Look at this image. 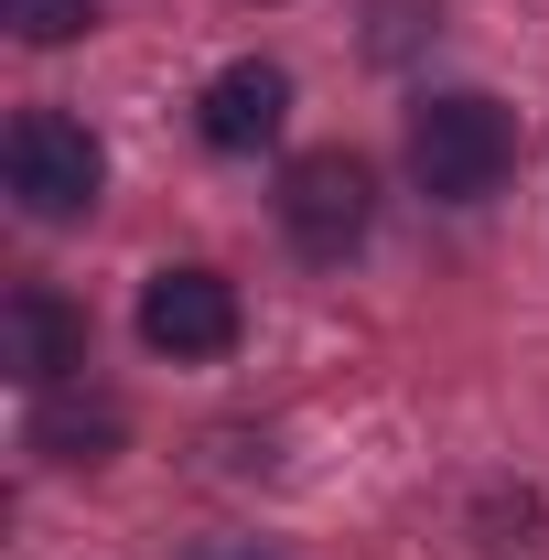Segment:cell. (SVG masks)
<instances>
[{"label": "cell", "mask_w": 549, "mask_h": 560, "mask_svg": "<svg viewBox=\"0 0 549 560\" xmlns=\"http://www.w3.org/2000/svg\"><path fill=\"white\" fill-rule=\"evenodd\" d=\"M280 119H291V75L259 66V55L206 86V140L215 151H259V140H280Z\"/></svg>", "instance_id": "6"}, {"label": "cell", "mask_w": 549, "mask_h": 560, "mask_svg": "<svg viewBox=\"0 0 549 560\" xmlns=\"http://www.w3.org/2000/svg\"><path fill=\"white\" fill-rule=\"evenodd\" d=\"M410 173H420V195H442V206H484L517 173V119L484 86H453V97H431L410 119Z\"/></svg>", "instance_id": "1"}, {"label": "cell", "mask_w": 549, "mask_h": 560, "mask_svg": "<svg viewBox=\"0 0 549 560\" xmlns=\"http://www.w3.org/2000/svg\"><path fill=\"white\" fill-rule=\"evenodd\" d=\"M140 346L173 355V366H206L237 346V280L226 270H151L140 291Z\"/></svg>", "instance_id": "4"}, {"label": "cell", "mask_w": 549, "mask_h": 560, "mask_svg": "<svg viewBox=\"0 0 549 560\" xmlns=\"http://www.w3.org/2000/svg\"><path fill=\"white\" fill-rule=\"evenodd\" d=\"M206 560H259V550H206Z\"/></svg>", "instance_id": "9"}, {"label": "cell", "mask_w": 549, "mask_h": 560, "mask_svg": "<svg viewBox=\"0 0 549 560\" xmlns=\"http://www.w3.org/2000/svg\"><path fill=\"white\" fill-rule=\"evenodd\" d=\"M366 215H377V173H366L355 151H302V162L280 173V226H291V248L324 259V270L366 237Z\"/></svg>", "instance_id": "3"}, {"label": "cell", "mask_w": 549, "mask_h": 560, "mask_svg": "<svg viewBox=\"0 0 549 560\" xmlns=\"http://www.w3.org/2000/svg\"><path fill=\"white\" fill-rule=\"evenodd\" d=\"M0 366L44 399V388H75L86 377V313L66 291H11L0 302Z\"/></svg>", "instance_id": "5"}, {"label": "cell", "mask_w": 549, "mask_h": 560, "mask_svg": "<svg viewBox=\"0 0 549 560\" xmlns=\"http://www.w3.org/2000/svg\"><path fill=\"white\" fill-rule=\"evenodd\" d=\"M119 399H86V388H44L33 399V453L44 464H108L119 453Z\"/></svg>", "instance_id": "7"}, {"label": "cell", "mask_w": 549, "mask_h": 560, "mask_svg": "<svg viewBox=\"0 0 549 560\" xmlns=\"http://www.w3.org/2000/svg\"><path fill=\"white\" fill-rule=\"evenodd\" d=\"M0 22H11L22 44H75V33L97 22V0H0Z\"/></svg>", "instance_id": "8"}, {"label": "cell", "mask_w": 549, "mask_h": 560, "mask_svg": "<svg viewBox=\"0 0 549 560\" xmlns=\"http://www.w3.org/2000/svg\"><path fill=\"white\" fill-rule=\"evenodd\" d=\"M0 173H11L22 215L66 226V215L97 206V184H108V151H97V130H86V119H66V108H22V119H11V140H0Z\"/></svg>", "instance_id": "2"}]
</instances>
